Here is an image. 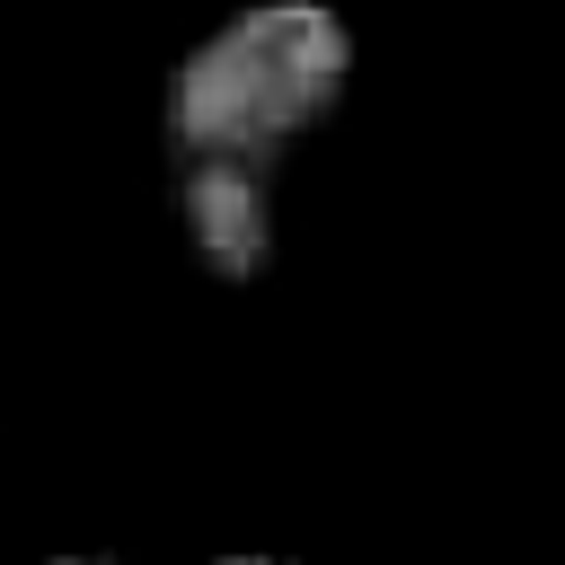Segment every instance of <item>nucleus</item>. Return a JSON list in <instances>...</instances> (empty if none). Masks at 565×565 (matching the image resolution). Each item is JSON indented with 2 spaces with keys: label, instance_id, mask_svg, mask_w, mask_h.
<instances>
[{
  "label": "nucleus",
  "instance_id": "f257e3e1",
  "mask_svg": "<svg viewBox=\"0 0 565 565\" xmlns=\"http://www.w3.org/2000/svg\"><path fill=\"white\" fill-rule=\"evenodd\" d=\"M344 79H353V35L327 0H256L177 62L168 150L282 168V150L344 106Z\"/></svg>",
  "mask_w": 565,
  "mask_h": 565
},
{
  "label": "nucleus",
  "instance_id": "f03ea898",
  "mask_svg": "<svg viewBox=\"0 0 565 565\" xmlns=\"http://www.w3.org/2000/svg\"><path fill=\"white\" fill-rule=\"evenodd\" d=\"M177 230L212 282H265L274 265V168L177 159Z\"/></svg>",
  "mask_w": 565,
  "mask_h": 565
},
{
  "label": "nucleus",
  "instance_id": "7ed1b4c3",
  "mask_svg": "<svg viewBox=\"0 0 565 565\" xmlns=\"http://www.w3.org/2000/svg\"><path fill=\"white\" fill-rule=\"evenodd\" d=\"M44 565H106V556H44Z\"/></svg>",
  "mask_w": 565,
  "mask_h": 565
},
{
  "label": "nucleus",
  "instance_id": "20e7f679",
  "mask_svg": "<svg viewBox=\"0 0 565 565\" xmlns=\"http://www.w3.org/2000/svg\"><path fill=\"white\" fill-rule=\"evenodd\" d=\"M221 565H282V556H221Z\"/></svg>",
  "mask_w": 565,
  "mask_h": 565
}]
</instances>
